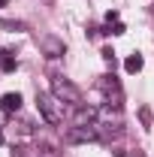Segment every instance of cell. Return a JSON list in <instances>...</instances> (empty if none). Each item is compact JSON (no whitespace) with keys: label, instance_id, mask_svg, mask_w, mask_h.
<instances>
[{"label":"cell","instance_id":"cell-5","mask_svg":"<svg viewBox=\"0 0 154 157\" xmlns=\"http://www.w3.org/2000/svg\"><path fill=\"white\" fill-rule=\"evenodd\" d=\"M42 48H45L48 58H60L64 55V42H58L55 36H42Z\"/></svg>","mask_w":154,"mask_h":157},{"label":"cell","instance_id":"cell-7","mask_svg":"<svg viewBox=\"0 0 154 157\" xmlns=\"http://www.w3.org/2000/svg\"><path fill=\"white\" fill-rule=\"evenodd\" d=\"M142 63H145V60H142V55H139V52H133L130 58L124 60V70H127V73H139V70H142Z\"/></svg>","mask_w":154,"mask_h":157},{"label":"cell","instance_id":"cell-13","mask_svg":"<svg viewBox=\"0 0 154 157\" xmlns=\"http://www.w3.org/2000/svg\"><path fill=\"white\" fill-rule=\"evenodd\" d=\"M0 145H3V133H0Z\"/></svg>","mask_w":154,"mask_h":157},{"label":"cell","instance_id":"cell-14","mask_svg":"<svg viewBox=\"0 0 154 157\" xmlns=\"http://www.w3.org/2000/svg\"><path fill=\"white\" fill-rule=\"evenodd\" d=\"M130 157H142V154H130Z\"/></svg>","mask_w":154,"mask_h":157},{"label":"cell","instance_id":"cell-4","mask_svg":"<svg viewBox=\"0 0 154 157\" xmlns=\"http://www.w3.org/2000/svg\"><path fill=\"white\" fill-rule=\"evenodd\" d=\"M100 88L106 91V100H109V106H115V109H118V106H121V100H124V97H121V85H118L112 76H103V78H100Z\"/></svg>","mask_w":154,"mask_h":157},{"label":"cell","instance_id":"cell-1","mask_svg":"<svg viewBox=\"0 0 154 157\" xmlns=\"http://www.w3.org/2000/svg\"><path fill=\"white\" fill-rule=\"evenodd\" d=\"M37 106L42 118L48 121V124H64V118H67V103L55 94H37Z\"/></svg>","mask_w":154,"mask_h":157},{"label":"cell","instance_id":"cell-6","mask_svg":"<svg viewBox=\"0 0 154 157\" xmlns=\"http://www.w3.org/2000/svg\"><path fill=\"white\" fill-rule=\"evenodd\" d=\"M0 106H3L6 112H18V109H21V94H3Z\"/></svg>","mask_w":154,"mask_h":157},{"label":"cell","instance_id":"cell-3","mask_svg":"<svg viewBox=\"0 0 154 157\" xmlns=\"http://www.w3.org/2000/svg\"><path fill=\"white\" fill-rule=\"evenodd\" d=\"M94 139H100L94 124H73V127H67V130H64V142H70V145L94 142Z\"/></svg>","mask_w":154,"mask_h":157},{"label":"cell","instance_id":"cell-12","mask_svg":"<svg viewBox=\"0 0 154 157\" xmlns=\"http://www.w3.org/2000/svg\"><path fill=\"white\" fill-rule=\"evenodd\" d=\"M0 6H6V0H0Z\"/></svg>","mask_w":154,"mask_h":157},{"label":"cell","instance_id":"cell-10","mask_svg":"<svg viewBox=\"0 0 154 157\" xmlns=\"http://www.w3.org/2000/svg\"><path fill=\"white\" fill-rule=\"evenodd\" d=\"M103 58H106V63H115V52L112 48H103Z\"/></svg>","mask_w":154,"mask_h":157},{"label":"cell","instance_id":"cell-15","mask_svg":"<svg viewBox=\"0 0 154 157\" xmlns=\"http://www.w3.org/2000/svg\"><path fill=\"white\" fill-rule=\"evenodd\" d=\"M18 157H21V154H18Z\"/></svg>","mask_w":154,"mask_h":157},{"label":"cell","instance_id":"cell-8","mask_svg":"<svg viewBox=\"0 0 154 157\" xmlns=\"http://www.w3.org/2000/svg\"><path fill=\"white\" fill-rule=\"evenodd\" d=\"M124 30H127V27H124V24H121V21H109V27H106V30H103V33H124Z\"/></svg>","mask_w":154,"mask_h":157},{"label":"cell","instance_id":"cell-9","mask_svg":"<svg viewBox=\"0 0 154 157\" xmlns=\"http://www.w3.org/2000/svg\"><path fill=\"white\" fill-rule=\"evenodd\" d=\"M0 67H3L6 73H12V70H15V58H12V55H3V60H0Z\"/></svg>","mask_w":154,"mask_h":157},{"label":"cell","instance_id":"cell-2","mask_svg":"<svg viewBox=\"0 0 154 157\" xmlns=\"http://www.w3.org/2000/svg\"><path fill=\"white\" fill-rule=\"evenodd\" d=\"M52 94L60 97L67 106H85V103H82V91H79L70 78H64V76H55V78H52Z\"/></svg>","mask_w":154,"mask_h":157},{"label":"cell","instance_id":"cell-11","mask_svg":"<svg viewBox=\"0 0 154 157\" xmlns=\"http://www.w3.org/2000/svg\"><path fill=\"white\" fill-rule=\"evenodd\" d=\"M42 157H58V154H55V148H52V145H42Z\"/></svg>","mask_w":154,"mask_h":157}]
</instances>
